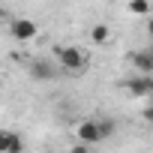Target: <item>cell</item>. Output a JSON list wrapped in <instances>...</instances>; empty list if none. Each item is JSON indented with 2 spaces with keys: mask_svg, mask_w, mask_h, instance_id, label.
<instances>
[{
  "mask_svg": "<svg viewBox=\"0 0 153 153\" xmlns=\"http://www.w3.org/2000/svg\"><path fill=\"white\" fill-rule=\"evenodd\" d=\"M54 57H57L60 72H81L87 63V57L78 45H54Z\"/></svg>",
  "mask_w": 153,
  "mask_h": 153,
  "instance_id": "cell-1",
  "label": "cell"
},
{
  "mask_svg": "<svg viewBox=\"0 0 153 153\" xmlns=\"http://www.w3.org/2000/svg\"><path fill=\"white\" fill-rule=\"evenodd\" d=\"M36 33H39V27L30 18H12L9 21V36L18 42H30V39H36Z\"/></svg>",
  "mask_w": 153,
  "mask_h": 153,
  "instance_id": "cell-2",
  "label": "cell"
},
{
  "mask_svg": "<svg viewBox=\"0 0 153 153\" xmlns=\"http://www.w3.org/2000/svg\"><path fill=\"white\" fill-rule=\"evenodd\" d=\"M75 138H78V144H87V147L99 144V141H102V135H99V123H96L93 117L81 120L78 126H75Z\"/></svg>",
  "mask_w": 153,
  "mask_h": 153,
  "instance_id": "cell-3",
  "label": "cell"
},
{
  "mask_svg": "<svg viewBox=\"0 0 153 153\" xmlns=\"http://www.w3.org/2000/svg\"><path fill=\"white\" fill-rule=\"evenodd\" d=\"M123 90L129 96H153V75H132L123 81Z\"/></svg>",
  "mask_w": 153,
  "mask_h": 153,
  "instance_id": "cell-4",
  "label": "cell"
},
{
  "mask_svg": "<svg viewBox=\"0 0 153 153\" xmlns=\"http://www.w3.org/2000/svg\"><path fill=\"white\" fill-rule=\"evenodd\" d=\"M129 63H132L135 75H153V57H150V48L132 51V54H129Z\"/></svg>",
  "mask_w": 153,
  "mask_h": 153,
  "instance_id": "cell-5",
  "label": "cell"
},
{
  "mask_svg": "<svg viewBox=\"0 0 153 153\" xmlns=\"http://www.w3.org/2000/svg\"><path fill=\"white\" fill-rule=\"evenodd\" d=\"M24 150V141L18 132L12 129H0V153H21Z\"/></svg>",
  "mask_w": 153,
  "mask_h": 153,
  "instance_id": "cell-6",
  "label": "cell"
},
{
  "mask_svg": "<svg viewBox=\"0 0 153 153\" xmlns=\"http://www.w3.org/2000/svg\"><path fill=\"white\" fill-rule=\"evenodd\" d=\"M57 72H60V69H57L54 63H48V60H33V63H30V75H33V78H42V81H51Z\"/></svg>",
  "mask_w": 153,
  "mask_h": 153,
  "instance_id": "cell-7",
  "label": "cell"
},
{
  "mask_svg": "<svg viewBox=\"0 0 153 153\" xmlns=\"http://www.w3.org/2000/svg\"><path fill=\"white\" fill-rule=\"evenodd\" d=\"M108 36H111L108 24H93V27H90V42L102 45V42H108Z\"/></svg>",
  "mask_w": 153,
  "mask_h": 153,
  "instance_id": "cell-8",
  "label": "cell"
},
{
  "mask_svg": "<svg viewBox=\"0 0 153 153\" xmlns=\"http://www.w3.org/2000/svg\"><path fill=\"white\" fill-rule=\"evenodd\" d=\"M126 9H129V12H132V15H147V12H150V9H153V6H150V3H147V0H132V3H129V6H126Z\"/></svg>",
  "mask_w": 153,
  "mask_h": 153,
  "instance_id": "cell-9",
  "label": "cell"
},
{
  "mask_svg": "<svg viewBox=\"0 0 153 153\" xmlns=\"http://www.w3.org/2000/svg\"><path fill=\"white\" fill-rule=\"evenodd\" d=\"M96 123H99V135H102V141L114 135V120H108V117H99Z\"/></svg>",
  "mask_w": 153,
  "mask_h": 153,
  "instance_id": "cell-10",
  "label": "cell"
},
{
  "mask_svg": "<svg viewBox=\"0 0 153 153\" xmlns=\"http://www.w3.org/2000/svg\"><path fill=\"white\" fill-rule=\"evenodd\" d=\"M69 153H90V147H87V144H75Z\"/></svg>",
  "mask_w": 153,
  "mask_h": 153,
  "instance_id": "cell-11",
  "label": "cell"
},
{
  "mask_svg": "<svg viewBox=\"0 0 153 153\" xmlns=\"http://www.w3.org/2000/svg\"><path fill=\"white\" fill-rule=\"evenodd\" d=\"M144 120H147V123H153V105H150V108L144 111Z\"/></svg>",
  "mask_w": 153,
  "mask_h": 153,
  "instance_id": "cell-12",
  "label": "cell"
},
{
  "mask_svg": "<svg viewBox=\"0 0 153 153\" xmlns=\"http://www.w3.org/2000/svg\"><path fill=\"white\" fill-rule=\"evenodd\" d=\"M147 33H150V36H153V18H150V21H147Z\"/></svg>",
  "mask_w": 153,
  "mask_h": 153,
  "instance_id": "cell-13",
  "label": "cell"
},
{
  "mask_svg": "<svg viewBox=\"0 0 153 153\" xmlns=\"http://www.w3.org/2000/svg\"><path fill=\"white\" fill-rule=\"evenodd\" d=\"M0 18H6V9H3V6H0Z\"/></svg>",
  "mask_w": 153,
  "mask_h": 153,
  "instance_id": "cell-14",
  "label": "cell"
},
{
  "mask_svg": "<svg viewBox=\"0 0 153 153\" xmlns=\"http://www.w3.org/2000/svg\"><path fill=\"white\" fill-rule=\"evenodd\" d=\"M150 57H153V48H150Z\"/></svg>",
  "mask_w": 153,
  "mask_h": 153,
  "instance_id": "cell-15",
  "label": "cell"
},
{
  "mask_svg": "<svg viewBox=\"0 0 153 153\" xmlns=\"http://www.w3.org/2000/svg\"><path fill=\"white\" fill-rule=\"evenodd\" d=\"M150 99H153V96H150Z\"/></svg>",
  "mask_w": 153,
  "mask_h": 153,
  "instance_id": "cell-16",
  "label": "cell"
}]
</instances>
